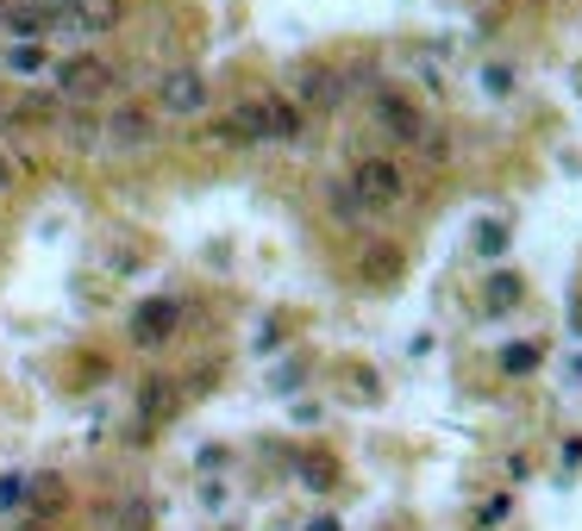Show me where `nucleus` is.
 Instances as JSON below:
<instances>
[{
	"mask_svg": "<svg viewBox=\"0 0 582 531\" xmlns=\"http://www.w3.org/2000/svg\"><path fill=\"white\" fill-rule=\"evenodd\" d=\"M226 119V132H233L238 151H263V144H294V138L308 132V113L294 107L289 95H276V88H263V95H245Z\"/></svg>",
	"mask_w": 582,
	"mask_h": 531,
	"instance_id": "f257e3e1",
	"label": "nucleus"
},
{
	"mask_svg": "<svg viewBox=\"0 0 582 531\" xmlns=\"http://www.w3.org/2000/svg\"><path fill=\"white\" fill-rule=\"evenodd\" d=\"M345 188L357 194L376 219H382V213H401L408 194H413V163H401L395 151H351Z\"/></svg>",
	"mask_w": 582,
	"mask_h": 531,
	"instance_id": "f03ea898",
	"label": "nucleus"
},
{
	"mask_svg": "<svg viewBox=\"0 0 582 531\" xmlns=\"http://www.w3.org/2000/svg\"><path fill=\"white\" fill-rule=\"evenodd\" d=\"M119 88V63L100 57L95 44H82V51H63L57 63H51V95L63 100V107H100V100Z\"/></svg>",
	"mask_w": 582,
	"mask_h": 531,
	"instance_id": "7ed1b4c3",
	"label": "nucleus"
},
{
	"mask_svg": "<svg viewBox=\"0 0 582 531\" xmlns=\"http://www.w3.org/2000/svg\"><path fill=\"white\" fill-rule=\"evenodd\" d=\"M369 126H376V132L395 144V151H420V144L432 138V126H439V119H432L427 107L408 95V88H395V82H376V88H369Z\"/></svg>",
	"mask_w": 582,
	"mask_h": 531,
	"instance_id": "20e7f679",
	"label": "nucleus"
},
{
	"mask_svg": "<svg viewBox=\"0 0 582 531\" xmlns=\"http://www.w3.org/2000/svg\"><path fill=\"white\" fill-rule=\"evenodd\" d=\"M214 107V76L201 69V63H170V69H157L151 82V113L157 119H201Z\"/></svg>",
	"mask_w": 582,
	"mask_h": 531,
	"instance_id": "39448f33",
	"label": "nucleus"
},
{
	"mask_svg": "<svg viewBox=\"0 0 582 531\" xmlns=\"http://www.w3.org/2000/svg\"><path fill=\"white\" fill-rule=\"evenodd\" d=\"M157 132H163V119L151 113V100H114V107H100V151L138 156L157 144Z\"/></svg>",
	"mask_w": 582,
	"mask_h": 531,
	"instance_id": "423d86ee",
	"label": "nucleus"
},
{
	"mask_svg": "<svg viewBox=\"0 0 582 531\" xmlns=\"http://www.w3.org/2000/svg\"><path fill=\"white\" fill-rule=\"evenodd\" d=\"M119 25H126V0H69V7H57V20H51V39L82 51V44L119 32Z\"/></svg>",
	"mask_w": 582,
	"mask_h": 531,
	"instance_id": "0eeeda50",
	"label": "nucleus"
},
{
	"mask_svg": "<svg viewBox=\"0 0 582 531\" xmlns=\"http://www.w3.org/2000/svg\"><path fill=\"white\" fill-rule=\"evenodd\" d=\"M182 313H188V306L175 301V294H151V301H138L132 319H126V344L144 350V357L170 350V344L182 338Z\"/></svg>",
	"mask_w": 582,
	"mask_h": 531,
	"instance_id": "6e6552de",
	"label": "nucleus"
},
{
	"mask_svg": "<svg viewBox=\"0 0 582 531\" xmlns=\"http://www.w3.org/2000/svg\"><path fill=\"white\" fill-rule=\"evenodd\" d=\"M294 107L308 119H326V113H338L345 107V76L332 69V63H308V69H294Z\"/></svg>",
	"mask_w": 582,
	"mask_h": 531,
	"instance_id": "1a4fd4ad",
	"label": "nucleus"
},
{
	"mask_svg": "<svg viewBox=\"0 0 582 531\" xmlns=\"http://www.w3.org/2000/svg\"><path fill=\"white\" fill-rule=\"evenodd\" d=\"M51 132L69 156H100V107H63L51 119Z\"/></svg>",
	"mask_w": 582,
	"mask_h": 531,
	"instance_id": "9d476101",
	"label": "nucleus"
},
{
	"mask_svg": "<svg viewBox=\"0 0 582 531\" xmlns=\"http://www.w3.org/2000/svg\"><path fill=\"white\" fill-rule=\"evenodd\" d=\"M51 63H57V51H51L44 39L0 44V76H13V82H44V76H51Z\"/></svg>",
	"mask_w": 582,
	"mask_h": 531,
	"instance_id": "9b49d317",
	"label": "nucleus"
},
{
	"mask_svg": "<svg viewBox=\"0 0 582 531\" xmlns=\"http://www.w3.org/2000/svg\"><path fill=\"white\" fill-rule=\"evenodd\" d=\"M326 219L338 231H369V226H376V213L345 188V175H332V182H326Z\"/></svg>",
	"mask_w": 582,
	"mask_h": 531,
	"instance_id": "f8f14e48",
	"label": "nucleus"
},
{
	"mask_svg": "<svg viewBox=\"0 0 582 531\" xmlns=\"http://www.w3.org/2000/svg\"><path fill=\"white\" fill-rule=\"evenodd\" d=\"M175 407H182V388H175L170 376H151L144 388H138V419H144V425H163Z\"/></svg>",
	"mask_w": 582,
	"mask_h": 531,
	"instance_id": "ddd939ff",
	"label": "nucleus"
},
{
	"mask_svg": "<svg viewBox=\"0 0 582 531\" xmlns=\"http://www.w3.org/2000/svg\"><path fill=\"white\" fill-rule=\"evenodd\" d=\"M25 512L44 519V525H57V512H69V488H63L57 475H32V500H25Z\"/></svg>",
	"mask_w": 582,
	"mask_h": 531,
	"instance_id": "4468645a",
	"label": "nucleus"
},
{
	"mask_svg": "<svg viewBox=\"0 0 582 531\" xmlns=\"http://www.w3.org/2000/svg\"><path fill=\"white\" fill-rule=\"evenodd\" d=\"M25 500H32V475H25V469H7V475H0V519H20Z\"/></svg>",
	"mask_w": 582,
	"mask_h": 531,
	"instance_id": "2eb2a0df",
	"label": "nucleus"
},
{
	"mask_svg": "<svg viewBox=\"0 0 582 531\" xmlns=\"http://www.w3.org/2000/svg\"><path fill=\"white\" fill-rule=\"evenodd\" d=\"M483 306H488V313H502V306H520V275H514V269H495V275L483 282Z\"/></svg>",
	"mask_w": 582,
	"mask_h": 531,
	"instance_id": "dca6fc26",
	"label": "nucleus"
},
{
	"mask_svg": "<svg viewBox=\"0 0 582 531\" xmlns=\"http://www.w3.org/2000/svg\"><path fill=\"white\" fill-rule=\"evenodd\" d=\"M539 362H545V344H539V338H526V344H507V350H502V369H507V376H532Z\"/></svg>",
	"mask_w": 582,
	"mask_h": 531,
	"instance_id": "f3484780",
	"label": "nucleus"
},
{
	"mask_svg": "<svg viewBox=\"0 0 582 531\" xmlns=\"http://www.w3.org/2000/svg\"><path fill=\"white\" fill-rule=\"evenodd\" d=\"M119 531H151V500H144V494H132V500L119 507Z\"/></svg>",
	"mask_w": 582,
	"mask_h": 531,
	"instance_id": "a211bd4d",
	"label": "nucleus"
},
{
	"mask_svg": "<svg viewBox=\"0 0 582 531\" xmlns=\"http://www.w3.org/2000/svg\"><path fill=\"white\" fill-rule=\"evenodd\" d=\"M476 245H483V257H495V250L507 245V226H502V219H495V226H483V231H476Z\"/></svg>",
	"mask_w": 582,
	"mask_h": 531,
	"instance_id": "6ab92c4d",
	"label": "nucleus"
},
{
	"mask_svg": "<svg viewBox=\"0 0 582 531\" xmlns=\"http://www.w3.org/2000/svg\"><path fill=\"white\" fill-rule=\"evenodd\" d=\"M502 519H507V494H495V500L483 507V519H476V525H502Z\"/></svg>",
	"mask_w": 582,
	"mask_h": 531,
	"instance_id": "aec40b11",
	"label": "nucleus"
},
{
	"mask_svg": "<svg viewBox=\"0 0 582 531\" xmlns=\"http://www.w3.org/2000/svg\"><path fill=\"white\" fill-rule=\"evenodd\" d=\"M20 182V163H13V151H0V194Z\"/></svg>",
	"mask_w": 582,
	"mask_h": 531,
	"instance_id": "412c9836",
	"label": "nucleus"
},
{
	"mask_svg": "<svg viewBox=\"0 0 582 531\" xmlns=\"http://www.w3.org/2000/svg\"><path fill=\"white\" fill-rule=\"evenodd\" d=\"M7 531H57V525H44V519H32V512H20V519H7Z\"/></svg>",
	"mask_w": 582,
	"mask_h": 531,
	"instance_id": "4be33fe9",
	"label": "nucleus"
},
{
	"mask_svg": "<svg viewBox=\"0 0 582 531\" xmlns=\"http://www.w3.org/2000/svg\"><path fill=\"white\" fill-rule=\"evenodd\" d=\"M576 332H582V301H576Z\"/></svg>",
	"mask_w": 582,
	"mask_h": 531,
	"instance_id": "5701e85b",
	"label": "nucleus"
},
{
	"mask_svg": "<svg viewBox=\"0 0 582 531\" xmlns=\"http://www.w3.org/2000/svg\"><path fill=\"white\" fill-rule=\"evenodd\" d=\"M0 7H7V0H0Z\"/></svg>",
	"mask_w": 582,
	"mask_h": 531,
	"instance_id": "b1692460",
	"label": "nucleus"
}]
</instances>
